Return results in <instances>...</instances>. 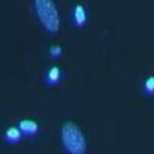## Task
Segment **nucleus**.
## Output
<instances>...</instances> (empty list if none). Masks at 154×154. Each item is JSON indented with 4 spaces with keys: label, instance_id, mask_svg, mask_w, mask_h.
<instances>
[{
    "label": "nucleus",
    "instance_id": "1",
    "mask_svg": "<svg viewBox=\"0 0 154 154\" xmlns=\"http://www.w3.org/2000/svg\"><path fill=\"white\" fill-rule=\"evenodd\" d=\"M62 139L66 149L71 153L82 154L86 151V141L79 126L66 122L62 130Z\"/></svg>",
    "mask_w": 154,
    "mask_h": 154
},
{
    "label": "nucleus",
    "instance_id": "2",
    "mask_svg": "<svg viewBox=\"0 0 154 154\" xmlns=\"http://www.w3.org/2000/svg\"><path fill=\"white\" fill-rule=\"evenodd\" d=\"M35 7L44 27L50 32H56L60 29V23L54 3L50 0H35Z\"/></svg>",
    "mask_w": 154,
    "mask_h": 154
},
{
    "label": "nucleus",
    "instance_id": "3",
    "mask_svg": "<svg viewBox=\"0 0 154 154\" xmlns=\"http://www.w3.org/2000/svg\"><path fill=\"white\" fill-rule=\"evenodd\" d=\"M19 128L24 134L34 135L38 130V125L35 122L30 119H25L19 123Z\"/></svg>",
    "mask_w": 154,
    "mask_h": 154
},
{
    "label": "nucleus",
    "instance_id": "4",
    "mask_svg": "<svg viewBox=\"0 0 154 154\" xmlns=\"http://www.w3.org/2000/svg\"><path fill=\"white\" fill-rule=\"evenodd\" d=\"M74 19L76 26L81 27L86 23V14L82 5H77L74 10Z\"/></svg>",
    "mask_w": 154,
    "mask_h": 154
},
{
    "label": "nucleus",
    "instance_id": "5",
    "mask_svg": "<svg viewBox=\"0 0 154 154\" xmlns=\"http://www.w3.org/2000/svg\"><path fill=\"white\" fill-rule=\"evenodd\" d=\"M20 138H21V133L16 128L11 127L5 132V140L6 142L14 143L19 141Z\"/></svg>",
    "mask_w": 154,
    "mask_h": 154
},
{
    "label": "nucleus",
    "instance_id": "6",
    "mask_svg": "<svg viewBox=\"0 0 154 154\" xmlns=\"http://www.w3.org/2000/svg\"><path fill=\"white\" fill-rule=\"evenodd\" d=\"M60 76V69L57 66H53L49 70V74H48V81L50 85L56 84L59 81Z\"/></svg>",
    "mask_w": 154,
    "mask_h": 154
},
{
    "label": "nucleus",
    "instance_id": "7",
    "mask_svg": "<svg viewBox=\"0 0 154 154\" xmlns=\"http://www.w3.org/2000/svg\"><path fill=\"white\" fill-rule=\"evenodd\" d=\"M145 91L148 94H152L154 92V77L149 76V78L146 81Z\"/></svg>",
    "mask_w": 154,
    "mask_h": 154
},
{
    "label": "nucleus",
    "instance_id": "8",
    "mask_svg": "<svg viewBox=\"0 0 154 154\" xmlns=\"http://www.w3.org/2000/svg\"><path fill=\"white\" fill-rule=\"evenodd\" d=\"M49 53L51 56L54 58H57L61 55L62 53V48L60 46H52L49 49Z\"/></svg>",
    "mask_w": 154,
    "mask_h": 154
}]
</instances>
